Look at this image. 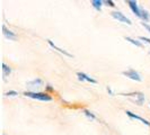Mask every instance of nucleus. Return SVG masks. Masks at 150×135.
Returning <instances> with one entry per match:
<instances>
[{"mask_svg":"<svg viewBox=\"0 0 150 135\" xmlns=\"http://www.w3.org/2000/svg\"><path fill=\"white\" fill-rule=\"evenodd\" d=\"M24 96L26 97L33 98V99H36V100H41V101H51L52 97L45 92H32V91H25L24 92Z\"/></svg>","mask_w":150,"mask_h":135,"instance_id":"f257e3e1","label":"nucleus"},{"mask_svg":"<svg viewBox=\"0 0 150 135\" xmlns=\"http://www.w3.org/2000/svg\"><path fill=\"white\" fill-rule=\"evenodd\" d=\"M112 14V16L115 18V19H117L119 22H124V24H128V25H131L132 22H131V20L129 19L127 16H124L122 13H120V11H112L111 13Z\"/></svg>","mask_w":150,"mask_h":135,"instance_id":"f03ea898","label":"nucleus"},{"mask_svg":"<svg viewBox=\"0 0 150 135\" xmlns=\"http://www.w3.org/2000/svg\"><path fill=\"white\" fill-rule=\"evenodd\" d=\"M122 75H125V77H128V78H130V79H132V80H135V81H141V77H140V75H139L135 70H132V69H130V70H128V71H123Z\"/></svg>","mask_w":150,"mask_h":135,"instance_id":"7ed1b4c3","label":"nucleus"},{"mask_svg":"<svg viewBox=\"0 0 150 135\" xmlns=\"http://www.w3.org/2000/svg\"><path fill=\"white\" fill-rule=\"evenodd\" d=\"M127 4L130 6L131 10L133 11V14H135V16H138L139 18H141V9H139L138 5H137V2L133 1V0H128V1H127Z\"/></svg>","mask_w":150,"mask_h":135,"instance_id":"20e7f679","label":"nucleus"},{"mask_svg":"<svg viewBox=\"0 0 150 135\" xmlns=\"http://www.w3.org/2000/svg\"><path fill=\"white\" fill-rule=\"evenodd\" d=\"M127 115H128L130 118H133V120H140L142 124H146L147 126H150V122H148L147 120H144V118H142V117H140V116H138V115H135V114H133L132 112H129V110H127Z\"/></svg>","mask_w":150,"mask_h":135,"instance_id":"39448f33","label":"nucleus"},{"mask_svg":"<svg viewBox=\"0 0 150 135\" xmlns=\"http://www.w3.org/2000/svg\"><path fill=\"white\" fill-rule=\"evenodd\" d=\"M77 75H78L79 80H81V81H88V82H90V83H96V82H97L95 79L90 78L89 75H87L86 73H83V72H77Z\"/></svg>","mask_w":150,"mask_h":135,"instance_id":"423d86ee","label":"nucleus"},{"mask_svg":"<svg viewBox=\"0 0 150 135\" xmlns=\"http://www.w3.org/2000/svg\"><path fill=\"white\" fill-rule=\"evenodd\" d=\"M2 33H4V35H5V36H6L7 38H9V39H15V38H16V34H15V33H13L11 30H7L5 25L2 26Z\"/></svg>","mask_w":150,"mask_h":135,"instance_id":"0eeeda50","label":"nucleus"},{"mask_svg":"<svg viewBox=\"0 0 150 135\" xmlns=\"http://www.w3.org/2000/svg\"><path fill=\"white\" fill-rule=\"evenodd\" d=\"M28 87H33V88H38L41 86H43V81L41 79H36V80H33V81H30L27 83Z\"/></svg>","mask_w":150,"mask_h":135,"instance_id":"6e6552de","label":"nucleus"},{"mask_svg":"<svg viewBox=\"0 0 150 135\" xmlns=\"http://www.w3.org/2000/svg\"><path fill=\"white\" fill-rule=\"evenodd\" d=\"M49 44L51 45V46H52V47H53V49H54V50H57V51H59V52L62 53V54H64V55H67V56H71V54H70V53H68V52H66V51H63V50H61L60 47H58L57 45H54V44H53V42H52V41H50V39H49Z\"/></svg>","mask_w":150,"mask_h":135,"instance_id":"1a4fd4ad","label":"nucleus"},{"mask_svg":"<svg viewBox=\"0 0 150 135\" xmlns=\"http://www.w3.org/2000/svg\"><path fill=\"white\" fill-rule=\"evenodd\" d=\"M10 73H11V69H10V67H8L7 64L2 63V75H4V77H8Z\"/></svg>","mask_w":150,"mask_h":135,"instance_id":"9d476101","label":"nucleus"},{"mask_svg":"<svg viewBox=\"0 0 150 135\" xmlns=\"http://www.w3.org/2000/svg\"><path fill=\"white\" fill-rule=\"evenodd\" d=\"M102 4H103V1H100V0H93V1H91L93 7L95 8L96 10H100V8H102Z\"/></svg>","mask_w":150,"mask_h":135,"instance_id":"9b49d317","label":"nucleus"},{"mask_svg":"<svg viewBox=\"0 0 150 135\" xmlns=\"http://www.w3.org/2000/svg\"><path fill=\"white\" fill-rule=\"evenodd\" d=\"M125 39L127 41H129L130 43H132V44H134L135 46H138V47H142V44L139 42V41H137V39H134V38H131V37H125Z\"/></svg>","mask_w":150,"mask_h":135,"instance_id":"f8f14e48","label":"nucleus"},{"mask_svg":"<svg viewBox=\"0 0 150 135\" xmlns=\"http://www.w3.org/2000/svg\"><path fill=\"white\" fill-rule=\"evenodd\" d=\"M141 18H143L144 20H148V19H149V14H148L147 10L141 9Z\"/></svg>","mask_w":150,"mask_h":135,"instance_id":"ddd939ff","label":"nucleus"},{"mask_svg":"<svg viewBox=\"0 0 150 135\" xmlns=\"http://www.w3.org/2000/svg\"><path fill=\"white\" fill-rule=\"evenodd\" d=\"M83 112H85V115H87V116L90 117L91 120H95V118H96V117H95V115H94L93 112H90L89 110H87V109H86V110H83Z\"/></svg>","mask_w":150,"mask_h":135,"instance_id":"4468645a","label":"nucleus"},{"mask_svg":"<svg viewBox=\"0 0 150 135\" xmlns=\"http://www.w3.org/2000/svg\"><path fill=\"white\" fill-rule=\"evenodd\" d=\"M104 4H106L107 6H111V7H115V4L111 0H106V1H104Z\"/></svg>","mask_w":150,"mask_h":135,"instance_id":"2eb2a0df","label":"nucleus"},{"mask_svg":"<svg viewBox=\"0 0 150 135\" xmlns=\"http://www.w3.org/2000/svg\"><path fill=\"white\" fill-rule=\"evenodd\" d=\"M6 96H16V95H18L16 91H14V90H11V91H8V92H6L5 94Z\"/></svg>","mask_w":150,"mask_h":135,"instance_id":"dca6fc26","label":"nucleus"},{"mask_svg":"<svg viewBox=\"0 0 150 135\" xmlns=\"http://www.w3.org/2000/svg\"><path fill=\"white\" fill-rule=\"evenodd\" d=\"M139 39H141V41H144V42H147V43H149L150 44V38H147V37H143V36H140Z\"/></svg>","mask_w":150,"mask_h":135,"instance_id":"f3484780","label":"nucleus"},{"mask_svg":"<svg viewBox=\"0 0 150 135\" xmlns=\"http://www.w3.org/2000/svg\"><path fill=\"white\" fill-rule=\"evenodd\" d=\"M142 26L144 27V28H147V30L150 33V26L148 25V24H146V22H142Z\"/></svg>","mask_w":150,"mask_h":135,"instance_id":"a211bd4d","label":"nucleus"}]
</instances>
